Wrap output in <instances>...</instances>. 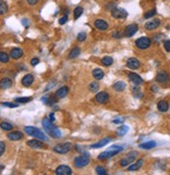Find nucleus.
Returning a JSON list of instances; mask_svg holds the SVG:
<instances>
[{
	"label": "nucleus",
	"mask_w": 170,
	"mask_h": 175,
	"mask_svg": "<svg viewBox=\"0 0 170 175\" xmlns=\"http://www.w3.org/2000/svg\"><path fill=\"white\" fill-rule=\"evenodd\" d=\"M133 94H134V96L136 97V98H141V97L143 96V94L140 92L138 86H134V88H133Z\"/></svg>",
	"instance_id": "nucleus-41"
},
{
	"label": "nucleus",
	"mask_w": 170,
	"mask_h": 175,
	"mask_svg": "<svg viewBox=\"0 0 170 175\" xmlns=\"http://www.w3.org/2000/svg\"><path fill=\"white\" fill-rule=\"evenodd\" d=\"M92 76L94 77V79H96V80H100V79L103 78L104 76V72L102 71L101 69H94L93 71H92Z\"/></svg>",
	"instance_id": "nucleus-27"
},
{
	"label": "nucleus",
	"mask_w": 170,
	"mask_h": 175,
	"mask_svg": "<svg viewBox=\"0 0 170 175\" xmlns=\"http://www.w3.org/2000/svg\"><path fill=\"white\" fill-rule=\"evenodd\" d=\"M128 79H130L134 84H136V86H140V84H143L142 77L140 76V75H138L137 73H134V72L128 74Z\"/></svg>",
	"instance_id": "nucleus-16"
},
{
	"label": "nucleus",
	"mask_w": 170,
	"mask_h": 175,
	"mask_svg": "<svg viewBox=\"0 0 170 175\" xmlns=\"http://www.w3.org/2000/svg\"><path fill=\"white\" fill-rule=\"evenodd\" d=\"M12 86H13V81L8 77H4V78H2L0 80V89L2 90L10 89V88H12Z\"/></svg>",
	"instance_id": "nucleus-20"
},
{
	"label": "nucleus",
	"mask_w": 170,
	"mask_h": 175,
	"mask_svg": "<svg viewBox=\"0 0 170 175\" xmlns=\"http://www.w3.org/2000/svg\"><path fill=\"white\" fill-rule=\"evenodd\" d=\"M86 39H87V33H85V31H81V33H79L78 35H77V40H78L79 42H84Z\"/></svg>",
	"instance_id": "nucleus-43"
},
{
	"label": "nucleus",
	"mask_w": 170,
	"mask_h": 175,
	"mask_svg": "<svg viewBox=\"0 0 170 175\" xmlns=\"http://www.w3.org/2000/svg\"><path fill=\"white\" fill-rule=\"evenodd\" d=\"M127 131H128V126H126V125H122V126H120L119 128L117 129V135L122 137V136H124L125 133H127Z\"/></svg>",
	"instance_id": "nucleus-32"
},
{
	"label": "nucleus",
	"mask_w": 170,
	"mask_h": 175,
	"mask_svg": "<svg viewBox=\"0 0 170 175\" xmlns=\"http://www.w3.org/2000/svg\"><path fill=\"white\" fill-rule=\"evenodd\" d=\"M90 163V154L88 152L83 153L81 155H78L76 156L73 160V164L76 168H84L86 167L87 165H89Z\"/></svg>",
	"instance_id": "nucleus-4"
},
{
	"label": "nucleus",
	"mask_w": 170,
	"mask_h": 175,
	"mask_svg": "<svg viewBox=\"0 0 170 175\" xmlns=\"http://www.w3.org/2000/svg\"><path fill=\"white\" fill-rule=\"evenodd\" d=\"M42 125H43L45 131L47 132L51 138H53V139H58V138H61V136H62L61 130L58 129V127L54 126L53 123L49 120V118H45V119H43V121H42Z\"/></svg>",
	"instance_id": "nucleus-1"
},
{
	"label": "nucleus",
	"mask_w": 170,
	"mask_h": 175,
	"mask_svg": "<svg viewBox=\"0 0 170 175\" xmlns=\"http://www.w3.org/2000/svg\"><path fill=\"white\" fill-rule=\"evenodd\" d=\"M27 146H29L31 148H36V149H38V148H44L45 146H44V143L41 141V140H31V141H27Z\"/></svg>",
	"instance_id": "nucleus-19"
},
{
	"label": "nucleus",
	"mask_w": 170,
	"mask_h": 175,
	"mask_svg": "<svg viewBox=\"0 0 170 175\" xmlns=\"http://www.w3.org/2000/svg\"><path fill=\"white\" fill-rule=\"evenodd\" d=\"M123 150V147L122 146H118V145H114L113 147L110 148L108 151H104V152H101L98 155V160H109L111 157L115 156L116 154H118L119 152H121Z\"/></svg>",
	"instance_id": "nucleus-2"
},
{
	"label": "nucleus",
	"mask_w": 170,
	"mask_h": 175,
	"mask_svg": "<svg viewBox=\"0 0 170 175\" xmlns=\"http://www.w3.org/2000/svg\"><path fill=\"white\" fill-rule=\"evenodd\" d=\"M143 160H138L136 163H134V164H130V166H128V168H127V171H138L140 169V168L143 166Z\"/></svg>",
	"instance_id": "nucleus-22"
},
{
	"label": "nucleus",
	"mask_w": 170,
	"mask_h": 175,
	"mask_svg": "<svg viewBox=\"0 0 170 175\" xmlns=\"http://www.w3.org/2000/svg\"><path fill=\"white\" fill-rule=\"evenodd\" d=\"M56 175H71L72 170H71V168L68 167V166L61 165L56 169Z\"/></svg>",
	"instance_id": "nucleus-12"
},
{
	"label": "nucleus",
	"mask_w": 170,
	"mask_h": 175,
	"mask_svg": "<svg viewBox=\"0 0 170 175\" xmlns=\"http://www.w3.org/2000/svg\"><path fill=\"white\" fill-rule=\"evenodd\" d=\"M140 65H141V64H140V61L136 57L128 58L126 62V67L132 69V70H137V69L140 67Z\"/></svg>",
	"instance_id": "nucleus-15"
},
{
	"label": "nucleus",
	"mask_w": 170,
	"mask_h": 175,
	"mask_svg": "<svg viewBox=\"0 0 170 175\" xmlns=\"http://www.w3.org/2000/svg\"><path fill=\"white\" fill-rule=\"evenodd\" d=\"M39 0H26V2L28 3L29 5H36L38 3Z\"/></svg>",
	"instance_id": "nucleus-51"
},
{
	"label": "nucleus",
	"mask_w": 170,
	"mask_h": 175,
	"mask_svg": "<svg viewBox=\"0 0 170 175\" xmlns=\"http://www.w3.org/2000/svg\"><path fill=\"white\" fill-rule=\"evenodd\" d=\"M164 48L167 52H170V40H167L164 42Z\"/></svg>",
	"instance_id": "nucleus-46"
},
{
	"label": "nucleus",
	"mask_w": 170,
	"mask_h": 175,
	"mask_svg": "<svg viewBox=\"0 0 170 175\" xmlns=\"http://www.w3.org/2000/svg\"><path fill=\"white\" fill-rule=\"evenodd\" d=\"M24 130L27 133L28 136H31V137H35L37 139L41 140V141H48V138L46 137V135L43 131L39 128L35 126H25L24 127Z\"/></svg>",
	"instance_id": "nucleus-3"
},
{
	"label": "nucleus",
	"mask_w": 170,
	"mask_h": 175,
	"mask_svg": "<svg viewBox=\"0 0 170 175\" xmlns=\"http://www.w3.org/2000/svg\"><path fill=\"white\" fill-rule=\"evenodd\" d=\"M114 8H116V2H110L109 4L105 6V8H107V10H112Z\"/></svg>",
	"instance_id": "nucleus-48"
},
{
	"label": "nucleus",
	"mask_w": 170,
	"mask_h": 175,
	"mask_svg": "<svg viewBox=\"0 0 170 175\" xmlns=\"http://www.w3.org/2000/svg\"><path fill=\"white\" fill-rule=\"evenodd\" d=\"M112 122L115 123V124H122V123H123V119H121V118H117V119L113 120Z\"/></svg>",
	"instance_id": "nucleus-49"
},
{
	"label": "nucleus",
	"mask_w": 170,
	"mask_h": 175,
	"mask_svg": "<svg viewBox=\"0 0 170 175\" xmlns=\"http://www.w3.org/2000/svg\"><path fill=\"white\" fill-rule=\"evenodd\" d=\"M23 50L21 48H14L10 50V56L13 59H19L20 57L23 56Z\"/></svg>",
	"instance_id": "nucleus-21"
},
{
	"label": "nucleus",
	"mask_w": 170,
	"mask_h": 175,
	"mask_svg": "<svg viewBox=\"0 0 170 175\" xmlns=\"http://www.w3.org/2000/svg\"><path fill=\"white\" fill-rule=\"evenodd\" d=\"M113 38L115 39H121L122 38V33H120V31H114V33H112Z\"/></svg>",
	"instance_id": "nucleus-47"
},
{
	"label": "nucleus",
	"mask_w": 170,
	"mask_h": 175,
	"mask_svg": "<svg viewBox=\"0 0 170 175\" xmlns=\"http://www.w3.org/2000/svg\"><path fill=\"white\" fill-rule=\"evenodd\" d=\"M33 98L31 97H20V98H16L15 101L17 103H27V102L31 101Z\"/></svg>",
	"instance_id": "nucleus-37"
},
{
	"label": "nucleus",
	"mask_w": 170,
	"mask_h": 175,
	"mask_svg": "<svg viewBox=\"0 0 170 175\" xmlns=\"http://www.w3.org/2000/svg\"><path fill=\"white\" fill-rule=\"evenodd\" d=\"M83 13H84V8H81V6H77V8H75V10H74V12H73L74 20H77V19L83 15Z\"/></svg>",
	"instance_id": "nucleus-31"
},
{
	"label": "nucleus",
	"mask_w": 170,
	"mask_h": 175,
	"mask_svg": "<svg viewBox=\"0 0 170 175\" xmlns=\"http://www.w3.org/2000/svg\"><path fill=\"white\" fill-rule=\"evenodd\" d=\"M155 80H157L158 82H160V84H165L169 81V75H168L167 72L160 71L157 74V76H155Z\"/></svg>",
	"instance_id": "nucleus-14"
},
{
	"label": "nucleus",
	"mask_w": 170,
	"mask_h": 175,
	"mask_svg": "<svg viewBox=\"0 0 170 175\" xmlns=\"http://www.w3.org/2000/svg\"><path fill=\"white\" fill-rule=\"evenodd\" d=\"M56 101H58V98L56 97V95L53 96H48V98H47V100H46L45 104H47V105H53V104L56 103Z\"/></svg>",
	"instance_id": "nucleus-38"
},
{
	"label": "nucleus",
	"mask_w": 170,
	"mask_h": 175,
	"mask_svg": "<svg viewBox=\"0 0 170 175\" xmlns=\"http://www.w3.org/2000/svg\"><path fill=\"white\" fill-rule=\"evenodd\" d=\"M49 120H50V121L53 123V121H54V114H53V113H51V114H50V116H49Z\"/></svg>",
	"instance_id": "nucleus-54"
},
{
	"label": "nucleus",
	"mask_w": 170,
	"mask_h": 175,
	"mask_svg": "<svg viewBox=\"0 0 170 175\" xmlns=\"http://www.w3.org/2000/svg\"><path fill=\"white\" fill-rule=\"evenodd\" d=\"M79 54H80V49H79L78 47H74V48L69 52V58H71V59L72 58H76Z\"/></svg>",
	"instance_id": "nucleus-29"
},
{
	"label": "nucleus",
	"mask_w": 170,
	"mask_h": 175,
	"mask_svg": "<svg viewBox=\"0 0 170 175\" xmlns=\"http://www.w3.org/2000/svg\"><path fill=\"white\" fill-rule=\"evenodd\" d=\"M155 146H157V142H155V141H148V142L142 143V144L139 145V147L141 148V149H145V150L152 149V148H155Z\"/></svg>",
	"instance_id": "nucleus-25"
},
{
	"label": "nucleus",
	"mask_w": 170,
	"mask_h": 175,
	"mask_svg": "<svg viewBox=\"0 0 170 175\" xmlns=\"http://www.w3.org/2000/svg\"><path fill=\"white\" fill-rule=\"evenodd\" d=\"M8 4L3 1V0H0V15H4V14L8 13Z\"/></svg>",
	"instance_id": "nucleus-34"
},
{
	"label": "nucleus",
	"mask_w": 170,
	"mask_h": 175,
	"mask_svg": "<svg viewBox=\"0 0 170 175\" xmlns=\"http://www.w3.org/2000/svg\"><path fill=\"white\" fill-rule=\"evenodd\" d=\"M68 21V16L67 15H65V16H63L62 18H60V20H58V23L61 24V25H63V24H65V23Z\"/></svg>",
	"instance_id": "nucleus-45"
},
{
	"label": "nucleus",
	"mask_w": 170,
	"mask_h": 175,
	"mask_svg": "<svg viewBox=\"0 0 170 175\" xmlns=\"http://www.w3.org/2000/svg\"><path fill=\"white\" fill-rule=\"evenodd\" d=\"M3 107H10V109H14V107H18L19 104L18 103H12V102H2L1 103Z\"/></svg>",
	"instance_id": "nucleus-42"
},
{
	"label": "nucleus",
	"mask_w": 170,
	"mask_h": 175,
	"mask_svg": "<svg viewBox=\"0 0 170 175\" xmlns=\"http://www.w3.org/2000/svg\"><path fill=\"white\" fill-rule=\"evenodd\" d=\"M69 93V88L68 86H62V88H60V89L58 90V91L56 92V97L58 99H63L65 98V97L68 95Z\"/></svg>",
	"instance_id": "nucleus-18"
},
{
	"label": "nucleus",
	"mask_w": 170,
	"mask_h": 175,
	"mask_svg": "<svg viewBox=\"0 0 170 175\" xmlns=\"http://www.w3.org/2000/svg\"><path fill=\"white\" fill-rule=\"evenodd\" d=\"M113 88H114L115 91L122 92V91H124V90H125V88H126V84H125V82H123V81H117V82H115V84H114Z\"/></svg>",
	"instance_id": "nucleus-28"
},
{
	"label": "nucleus",
	"mask_w": 170,
	"mask_h": 175,
	"mask_svg": "<svg viewBox=\"0 0 170 175\" xmlns=\"http://www.w3.org/2000/svg\"><path fill=\"white\" fill-rule=\"evenodd\" d=\"M160 25H161L160 19H152V20L147 21V22L145 23L144 27L146 30H153V29H157Z\"/></svg>",
	"instance_id": "nucleus-10"
},
{
	"label": "nucleus",
	"mask_w": 170,
	"mask_h": 175,
	"mask_svg": "<svg viewBox=\"0 0 170 175\" xmlns=\"http://www.w3.org/2000/svg\"><path fill=\"white\" fill-rule=\"evenodd\" d=\"M89 90L92 92V93H97L99 90V84L97 81H93L89 84Z\"/></svg>",
	"instance_id": "nucleus-35"
},
{
	"label": "nucleus",
	"mask_w": 170,
	"mask_h": 175,
	"mask_svg": "<svg viewBox=\"0 0 170 175\" xmlns=\"http://www.w3.org/2000/svg\"><path fill=\"white\" fill-rule=\"evenodd\" d=\"M137 156H138L137 151H132V152L127 153L124 157H122L121 160H120L119 165L121 167H128L132 163H134V160L137 158Z\"/></svg>",
	"instance_id": "nucleus-5"
},
{
	"label": "nucleus",
	"mask_w": 170,
	"mask_h": 175,
	"mask_svg": "<svg viewBox=\"0 0 170 175\" xmlns=\"http://www.w3.org/2000/svg\"><path fill=\"white\" fill-rule=\"evenodd\" d=\"M161 36H162V35H159V36H155V41L157 42V43H158V42H160V41L162 40V38H160Z\"/></svg>",
	"instance_id": "nucleus-53"
},
{
	"label": "nucleus",
	"mask_w": 170,
	"mask_h": 175,
	"mask_svg": "<svg viewBox=\"0 0 170 175\" xmlns=\"http://www.w3.org/2000/svg\"><path fill=\"white\" fill-rule=\"evenodd\" d=\"M113 63H114V61H113V58L111 56H104L101 59V64L104 67H110Z\"/></svg>",
	"instance_id": "nucleus-30"
},
{
	"label": "nucleus",
	"mask_w": 170,
	"mask_h": 175,
	"mask_svg": "<svg viewBox=\"0 0 170 175\" xmlns=\"http://www.w3.org/2000/svg\"><path fill=\"white\" fill-rule=\"evenodd\" d=\"M94 26L96 29H98V30L100 31H104L107 30L108 27H109V24H108V22L105 20H103V19H96L94 22Z\"/></svg>",
	"instance_id": "nucleus-13"
},
{
	"label": "nucleus",
	"mask_w": 170,
	"mask_h": 175,
	"mask_svg": "<svg viewBox=\"0 0 170 175\" xmlns=\"http://www.w3.org/2000/svg\"><path fill=\"white\" fill-rule=\"evenodd\" d=\"M71 149V144L70 143H63V144H58L53 147V150L56 153L60 154H65V153L69 152Z\"/></svg>",
	"instance_id": "nucleus-8"
},
{
	"label": "nucleus",
	"mask_w": 170,
	"mask_h": 175,
	"mask_svg": "<svg viewBox=\"0 0 170 175\" xmlns=\"http://www.w3.org/2000/svg\"><path fill=\"white\" fill-rule=\"evenodd\" d=\"M0 127H1V129L3 130H6V131H10V130L13 129V125L8 123V122H1L0 123Z\"/></svg>",
	"instance_id": "nucleus-36"
},
{
	"label": "nucleus",
	"mask_w": 170,
	"mask_h": 175,
	"mask_svg": "<svg viewBox=\"0 0 170 175\" xmlns=\"http://www.w3.org/2000/svg\"><path fill=\"white\" fill-rule=\"evenodd\" d=\"M10 61V55L4 51H0V63H8Z\"/></svg>",
	"instance_id": "nucleus-33"
},
{
	"label": "nucleus",
	"mask_w": 170,
	"mask_h": 175,
	"mask_svg": "<svg viewBox=\"0 0 170 175\" xmlns=\"http://www.w3.org/2000/svg\"><path fill=\"white\" fill-rule=\"evenodd\" d=\"M110 142H111V139H110V138H107V139H102V140H100L99 142H97V143H95V144L91 145V148H93V149L101 148V147H103V146H105V145H108Z\"/></svg>",
	"instance_id": "nucleus-23"
},
{
	"label": "nucleus",
	"mask_w": 170,
	"mask_h": 175,
	"mask_svg": "<svg viewBox=\"0 0 170 175\" xmlns=\"http://www.w3.org/2000/svg\"><path fill=\"white\" fill-rule=\"evenodd\" d=\"M138 29H139V27H138L137 24H136V23H132V24H130V25H127L126 27H125L124 36L126 37V38H132L133 36H135V35L137 33Z\"/></svg>",
	"instance_id": "nucleus-9"
},
{
	"label": "nucleus",
	"mask_w": 170,
	"mask_h": 175,
	"mask_svg": "<svg viewBox=\"0 0 170 175\" xmlns=\"http://www.w3.org/2000/svg\"><path fill=\"white\" fill-rule=\"evenodd\" d=\"M151 90H152L153 92H158V91H159V89H158V86H151Z\"/></svg>",
	"instance_id": "nucleus-55"
},
{
	"label": "nucleus",
	"mask_w": 170,
	"mask_h": 175,
	"mask_svg": "<svg viewBox=\"0 0 170 175\" xmlns=\"http://www.w3.org/2000/svg\"><path fill=\"white\" fill-rule=\"evenodd\" d=\"M39 58H37V57H35V58H33V59H31V66H37V65H38L39 64Z\"/></svg>",
	"instance_id": "nucleus-50"
},
{
	"label": "nucleus",
	"mask_w": 170,
	"mask_h": 175,
	"mask_svg": "<svg viewBox=\"0 0 170 175\" xmlns=\"http://www.w3.org/2000/svg\"><path fill=\"white\" fill-rule=\"evenodd\" d=\"M158 109L162 113H165L167 112L168 109H169V103H168L166 100H161V101L158 102Z\"/></svg>",
	"instance_id": "nucleus-26"
},
{
	"label": "nucleus",
	"mask_w": 170,
	"mask_h": 175,
	"mask_svg": "<svg viewBox=\"0 0 170 175\" xmlns=\"http://www.w3.org/2000/svg\"><path fill=\"white\" fill-rule=\"evenodd\" d=\"M4 151H5V143L0 141V156L4 153Z\"/></svg>",
	"instance_id": "nucleus-44"
},
{
	"label": "nucleus",
	"mask_w": 170,
	"mask_h": 175,
	"mask_svg": "<svg viewBox=\"0 0 170 175\" xmlns=\"http://www.w3.org/2000/svg\"><path fill=\"white\" fill-rule=\"evenodd\" d=\"M110 96L107 92H97L96 96H95V100L100 104H105L109 101Z\"/></svg>",
	"instance_id": "nucleus-11"
},
{
	"label": "nucleus",
	"mask_w": 170,
	"mask_h": 175,
	"mask_svg": "<svg viewBox=\"0 0 170 175\" xmlns=\"http://www.w3.org/2000/svg\"><path fill=\"white\" fill-rule=\"evenodd\" d=\"M22 24L25 26V27H28V25H29V22H28L27 19H23V20H22Z\"/></svg>",
	"instance_id": "nucleus-52"
},
{
	"label": "nucleus",
	"mask_w": 170,
	"mask_h": 175,
	"mask_svg": "<svg viewBox=\"0 0 170 175\" xmlns=\"http://www.w3.org/2000/svg\"><path fill=\"white\" fill-rule=\"evenodd\" d=\"M8 138L10 141H19L23 138V133L21 131H12L8 135Z\"/></svg>",
	"instance_id": "nucleus-24"
},
{
	"label": "nucleus",
	"mask_w": 170,
	"mask_h": 175,
	"mask_svg": "<svg viewBox=\"0 0 170 175\" xmlns=\"http://www.w3.org/2000/svg\"><path fill=\"white\" fill-rule=\"evenodd\" d=\"M135 44L137 46V48L144 50V49L149 48L150 46H151V40H150L148 37H141V38L136 40Z\"/></svg>",
	"instance_id": "nucleus-6"
},
{
	"label": "nucleus",
	"mask_w": 170,
	"mask_h": 175,
	"mask_svg": "<svg viewBox=\"0 0 170 175\" xmlns=\"http://www.w3.org/2000/svg\"><path fill=\"white\" fill-rule=\"evenodd\" d=\"M95 171H96V173L99 175L107 174V169H105L104 167H102V166H97V167L95 168Z\"/></svg>",
	"instance_id": "nucleus-40"
},
{
	"label": "nucleus",
	"mask_w": 170,
	"mask_h": 175,
	"mask_svg": "<svg viewBox=\"0 0 170 175\" xmlns=\"http://www.w3.org/2000/svg\"><path fill=\"white\" fill-rule=\"evenodd\" d=\"M111 15H112L113 18L115 19H125L127 17V12L124 10V8H114L112 10H111Z\"/></svg>",
	"instance_id": "nucleus-7"
},
{
	"label": "nucleus",
	"mask_w": 170,
	"mask_h": 175,
	"mask_svg": "<svg viewBox=\"0 0 170 175\" xmlns=\"http://www.w3.org/2000/svg\"><path fill=\"white\" fill-rule=\"evenodd\" d=\"M33 81H35V77H33V74H26V75L23 76L21 84L24 86H31L33 84Z\"/></svg>",
	"instance_id": "nucleus-17"
},
{
	"label": "nucleus",
	"mask_w": 170,
	"mask_h": 175,
	"mask_svg": "<svg viewBox=\"0 0 170 175\" xmlns=\"http://www.w3.org/2000/svg\"><path fill=\"white\" fill-rule=\"evenodd\" d=\"M155 15H157V10H155V8H152V10H148V12H146V13L144 14V18L145 19H150Z\"/></svg>",
	"instance_id": "nucleus-39"
}]
</instances>
